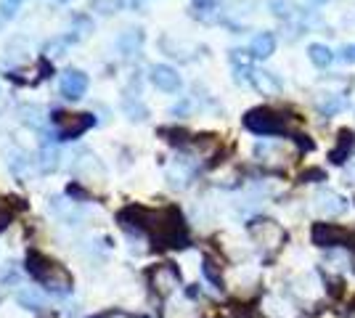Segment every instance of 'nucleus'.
<instances>
[{
    "instance_id": "1",
    "label": "nucleus",
    "mask_w": 355,
    "mask_h": 318,
    "mask_svg": "<svg viewBox=\"0 0 355 318\" xmlns=\"http://www.w3.org/2000/svg\"><path fill=\"white\" fill-rule=\"evenodd\" d=\"M241 122L254 136H284L286 133V120L270 106H254L244 114Z\"/></svg>"
},
{
    "instance_id": "2",
    "label": "nucleus",
    "mask_w": 355,
    "mask_h": 318,
    "mask_svg": "<svg viewBox=\"0 0 355 318\" xmlns=\"http://www.w3.org/2000/svg\"><path fill=\"white\" fill-rule=\"evenodd\" d=\"M311 242L321 249H329V247H353V233L347 228L337 226V223H326V220H318L311 226Z\"/></svg>"
},
{
    "instance_id": "3",
    "label": "nucleus",
    "mask_w": 355,
    "mask_h": 318,
    "mask_svg": "<svg viewBox=\"0 0 355 318\" xmlns=\"http://www.w3.org/2000/svg\"><path fill=\"white\" fill-rule=\"evenodd\" d=\"M53 122L59 125V141H74L77 136H83L85 130H90L96 125V117L93 114H74V117H69V114L56 112Z\"/></svg>"
},
{
    "instance_id": "4",
    "label": "nucleus",
    "mask_w": 355,
    "mask_h": 318,
    "mask_svg": "<svg viewBox=\"0 0 355 318\" xmlns=\"http://www.w3.org/2000/svg\"><path fill=\"white\" fill-rule=\"evenodd\" d=\"M148 80H151V85H154L157 91H162V93H178L180 85H183L180 75H178L173 67H167V64H154L151 72H148Z\"/></svg>"
},
{
    "instance_id": "5",
    "label": "nucleus",
    "mask_w": 355,
    "mask_h": 318,
    "mask_svg": "<svg viewBox=\"0 0 355 318\" xmlns=\"http://www.w3.org/2000/svg\"><path fill=\"white\" fill-rule=\"evenodd\" d=\"M59 91L67 101H77V98H83L85 91H88V75H85V72H80V69H67L64 77H61V82H59Z\"/></svg>"
},
{
    "instance_id": "6",
    "label": "nucleus",
    "mask_w": 355,
    "mask_h": 318,
    "mask_svg": "<svg viewBox=\"0 0 355 318\" xmlns=\"http://www.w3.org/2000/svg\"><path fill=\"white\" fill-rule=\"evenodd\" d=\"M353 149H355V133L350 127H342L340 133H337V146L329 152V162L331 165H345L350 159Z\"/></svg>"
},
{
    "instance_id": "7",
    "label": "nucleus",
    "mask_w": 355,
    "mask_h": 318,
    "mask_svg": "<svg viewBox=\"0 0 355 318\" xmlns=\"http://www.w3.org/2000/svg\"><path fill=\"white\" fill-rule=\"evenodd\" d=\"M315 207L326 215H342V212H347V199L340 197L337 191H329V188H321L318 194H315Z\"/></svg>"
},
{
    "instance_id": "8",
    "label": "nucleus",
    "mask_w": 355,
    "mask_h": 318,
    "mask_svg": "<svg viewBox=\"0 0 355 318\" xmlns=\"http://www.w3.org/2000/svg\"><path fill=\"white\" fill-rule=\"evenodd\" d=\"M273 51H276V35L273 32H257L254 37H252L250 43V56L252 59H268V56H273Z\"/></svg>"
},
{
    "instance_id": "9",
    "label": "nucleus",
    "mask_w": 355,
    "mask_h": 318,
    "mask_svg": "<svg viewBox=\"0 0 355 318\" xmlns=\"http://www.w3.org/2000/svg\"><path fill=\"white\" fill-rule=\"evenodd\" d=\"M250 85L252 88H257L260 93H266V96L282 93V80H279L276 75H270V72H263V69H252Z\"/></svg>"
},
{
    "instance_id": "10",
    "label": "nucleus",
    "mask_w": 355,
    "mask_h": 318,
    "mask_svg": "<svg viewBox=\"0 0 355 318\" xmlns=\"http://www.w3.org/2000/svg\"><path fill=\"white\" fill-rule=\"evenodd\" d=\"M141 46H144V32L141 30H128L117 37V48L122 56H133L141 51Z\"/></svg>"
},
{
    "instance_id": "11",
    "label": "nucleus",
    "mask_w": 355,
    "mask_h": 318,
    "mask_svg": "<svg viewBox=\"0 0 355 318\" xmlns=\"http://www.w3.org/2000/svg\"><path fill=\"white\" fill-rule=\"evenodd\" d=\"M308 56H311V61L318 67V69H326V67L334 61L331 48H326L324 43H311V48H308Z\"/></svg>"
},
{
    "instance_id": "12",
    "label": "nucleus",
    "mask_w": 355,
    "mask_h": 318,
    "mask_svg": "<svg viewBox=\"0 0 355 318\" xmlns=\"http://www.w3.org/2000/svg\"><path fill=\"white\" fill-rule=\"evenodd\" d=\"M268 8H270V14L276 16V19H284V21H289V19L297 16L295 0H268Z\"/></svg>"
},
{
    "instance_id": "13",
    "label": "nucleus",
    "mask_w": 355,
    "mask_h": 318,
    "mask_svg": "<svg viewBox=\"0 0 355 318\" xmlns=\"http://www.w3.org/2000/svg\"><path fill=\"white\" fill-rule=\"evenodd\" d=\"M345 106H347L345 96H329L326 101L318 104V109H321V114H324V117H334V114H340Z\"/></svg>"
},
{
    "instance_id": "14",
    "label": "nucleus",
    "mask_w": 355,
    "mask_h": 318,
    "mask_svg": "<svg viewBox=\"0 0 355 318\" xmlns=\"http://www.w3.org/2000/svg\"><path fill=\"white\" fill-rule=\"evenodd\" d=\"M16 300H19L21 308H27V310H43V297H40L37 292H32V289L19 292V294H16Z\"/></svg>"
},
{
    "instance_id": "15",
    "label": "nucleus",
    "mask_w": 355,
    "mask_h": 318,
    "mask_svg": "<svg viewBox=\"0 0 355 318\" xmlns=\"http://www.w3.org/2000/svg\"><path fill=\"white\" fill-rule=\"evenodd\" d=\"M202 273H205V279H207L212 287H223V281H220V273H218V268H215V263L212 260H205L202 263Z\"/></svg>"
},
{
    "instance_id": "16",
    "label": "nucleus",
    "mask_w": 355,
    "mask_h": 318,
    "mask_svg": "<svg viewBox=\"0 0 355 318\" xmlns=\"http://www.w3.org/2000/svg\"><path fill=\"white\" fill-rule=\"evenodd\" d=\"M125 112H128V114H130V120H146V106L144 104H138V101H130V98H125Z\"/></svg>"
},
{
    "instance_id": "17",
    "label": "nucleus",
    "mask_w": 355,
    "mask_h": 318,
    "mask_svg": "<svg viewBox=\"0 0 355 318\" xmlns=\"http://www.w3.org/2000/svg\"><path fill=\"white\" fill-rule=\"evenodd\" d=\"M300 181L302 183H321V181H326V173L324 170H318V167H311V170H305V173L300 175Z\"/></svg>"
},
{
    "instance_id": "18",
    "label": "nucleus",
    "mask_w": 355,
    "mask_h": 318,
    "mask_svg": "<svg viewBox=\"0 0 355 318\" xmlns=\"http://www.w3.org/2000/svg\"><path fill=\"white\" fill-rule=\"evenodd\" d=\"M90 8H96L101 14H114L117 11V0H90Z\"/></svg>"
},
{
    "instance_id": "19",
    "label": "nucleus",
    "mask_w": 355,
    "mask_h": 318,
    "mask_svg": "<svg viewBox=\"0 0 355 318\" xmlns=\"http://www.w3.org/2000/svg\"><path fill=\"white\" fill-rule=\"evenodd\" d=\"M340 59L345 61V64H355V46H345V48H342Z\"/></svg>"
},
{
    "instance_id": "20",
    "label": "nucleus",
    "mask_w": 355,
    "mask_h": 318,
    "mask_svg": "<svg viewBox=\"0 0 355 318\" xmlns=\"http://www.w3.org/2000/svg\"><path fill=\"white\" fill-rule=\"evenodd\" d=\"M313 3H326V0H313Z\"/></svg>"
},
{
    "instance_id": "21",
    "label": "nucleus",
    "mask_w": 355,
    "mask_h": 318,
    "mask_svg": "<svg viewBox=\"0 0 355 318\" xmlns=\"http://www.w3.org/2000/svg\"><path fill=\"white\" fill-rule=\"evenodd\" d=\"M19 3H21V0H19Z\"/></svg>"
}]
</instances>
